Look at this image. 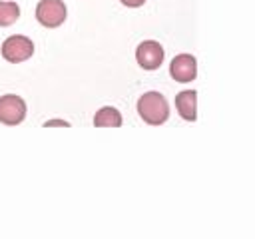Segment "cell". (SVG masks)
Wrapping results in <instances>:
<instances>
[{
  "mask_svg": "<svg viewBox=\"0 0 255 239\" xmlns=\"http://www.w3.org/2000/svg\"><path fill=\"white\" fill-rule=\"evenodd\" d=\"M137 114L149 125H161L169 118L167 100L159 92H145L137 100Z\"/></svg>",
  "mask_w": 255,
  "mask_h": 239,
  "instance_id": "cell-1",
  "label": "cell"
},
{
  "mask_svg": "<svg viewBox=\"0 0 255 239\" xmlns=\"http://www.w3.org/2000/svg\"><path fill=\"white\" fill-rule=\"evenodd\" d=\"M32 54H34L32 40L26 38V36H20V34L6 38L4 44H2V56H4V60L12 62V64L26 62L28 58H32Z\"/></svg>",
  "mask_w": 255,
  "mask_h": 239,
  "instance_id": "cell-2",
  "label": "cell"
},
{
  "mask_svg": "<svg viewBox=\"0 0 255 239\" xmlns=\"http://www.w3.org/2000/svg\"><path fill=\"white\" fill-rule=\"evenodd\" d=\"M36 20L46 28H58L66 20V4L62 0H40L36 6Z\"/></svg>",
  "mask_w": 255,
  "mask_h": 239,
  "instance_id": "cell-3",
  "label": "cell"
},
{
  "mask_svg": "<svg viewBox=\"0 0 255 239\" xmlns=\"http://www.w3.org/2000/svg\"><path fill=\"white\" fill-rule=\"evenodd\" d=\"M26 118V104L16 94L0 96V121L6 125H18Z\"/></svg>",
  "mask_w": 255,
  "mask_h": 239,
  "instance_id": "cell-4",
  "label": "cell"
},
{
  "mask_svg": "<svg viewBox=\"0 0 255 239\" xmlns=\"http://www.w3.org/2000/svg\"><path fill=\"white\" fill-rule=\"evenodd\" d=\"M135 60H137L139 68H143V70H157L163 62V48L159 46V42L145 40L137 46Z\"/></svg>",
  "mask_w": 255,
  "mask_h": 239,
  "instance_id": "cell-5",
  "label": "cell"
},
{
  "mask_svg": "<svg viewBox=\"0 0 255 239\" xmlns=\"http://www.w3.org/2000/svg\"><path fill=\"white\" fill-rule=\"evenodd\" d=\"M169 74L175 82L179 84H187L191 80H195L197 76V62L191 54H179L171 60L169 64Z\"/></svg>",
  "mask_w": 255,
  "mask_h": 239,
  "instance_id": "cell-6",
  "label": "cell"
},
{
  "mask_svg": "<svg viewBox=\"0 0 255 239\" xmlns=\"http://www.w3.org/2000/svg\"><path fill=\"white\" fill-rule=\"evenodd\" d=\"M175 108L185 121H195L197 120V92L195 90L179 92L175 96Z\"/></svg>",
  "mask_w": 255,
  "mask_h": 239,
  "instance_id": "cell-7",
  "label": "cell"
},
{
  "mask_svg": "<svg viewBox=\"0 0 255 239\" xmlns=\"http://www.w3.org/2000/svg\"><path fill=\"white\" fill-rule=\"evenodd\" d=\"M94 125L96 127H120L122 125V114L116 108L106 106V108H102V110L96 112Z\"/></svg>",
  "mask_w": 255,
  "mask_h": 239,
  "instance_id": "cell-8",
  "label": "cell"
},
{
  "mask_svg": "<svg viewBox=\"0 0 255 239\" xmlns=\"http://www.w3.org/2000/svg\"><path fill=\"white\" fill-rule=\"evenodd\" d=\"M20 16L16 2H0V26H12Z\"/></svg>",
  "mask_w": 255,
  "mask_h": 239,
  "instance_id": "cell-9",
  "label": "cell"
},
{
  "mask_svg": "<svg viewBox=\"0 0 255 239\" xmlns=\"http://www.w3.org/2000/svg\"><path fill=\"white\" fill-rule=\"evenodd\" d=\"M124 6H128V8H137V6H141L145 0H120Z\"/></svg>",
  "mask_w": 255,
  "mask_h": 239,
  "instance_id": "cell-10",
  "label": "cell"
},
{
  "mask_svg": "<svg viewBox=\"0 0 255 239\" xmlns=\"http://www.w3.org/2000/svg\"><path fill=\"white\" fill-rule=\"evenodd\" d=\"M50 125H64V127H68L70 123L64 121V120H52V121H46V123H44V127H50Z\"/></svg>",
  "mask_w": 255,
  "mask_h": 239,
  "instance_id": "cell-11",
  "label": "cell"
}]
</instances>
